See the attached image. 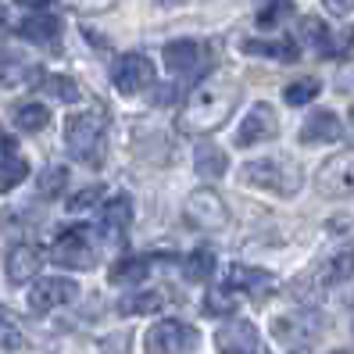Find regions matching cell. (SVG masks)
Segmentation results:
<instances>
[{
  "label": "cell",
  "mask_w": 354,
  "mask_h": 354,
  "mask_svg": "<svg viewBox=\"0 0 354 354\" xmlns=\"http://www.w3.org/2000/svg\"><path fill=\"white\" fill-rule=\"evenodd\" d=\"M240 100V86L229 75L215 72V75H204L194 93L186 97L183 111H179V129L186 136H204V133H215L222 122L233 115Z\"/></svg>",
  "instance_id": "obj_1"
},
{
  "label": "cell",
  "mask_w": 354,
  "mask_h": 354,
  "mask_svg": "<svg viewBox=\"0 0 354 354\" xmlns=\"http://www.w3.org/2000/svg\"><path fill=\"white\" fill-rule=\"evenodd\" d=\"M104 133H108V122L100 111H75L65 118V147L82 165L104 161Z\"/></svg>",
  "instance_id": "obj_2"
},
{
  "label": "cell",
  "mask_w": 354,
  "mask_h": 354,
  "mask_svg": "<svg viewBox=\"0 0 354 354\" xmlns=\"http://www.w3.org/2000/svg\"><path fill=\"white\" fill-rule=\"evenodd\" d=\"M243 183L261 186V190H272V194H297L301 190V169L290 158H258V161H247L240 169Z\"/></svg>",
  "instance_id": "obj_3"
},
{
  "label": "cell",
  "mask_w": 354,
  "mask_h": 354,
  "mask_svg": "<svg viewBox=\"0 0 354 354\" xmlns=\"http://www.w3.org/2000/svg\"><path fill=\"white\" fill-rule=\"evenodd\" d=\"M143 344H147V354H194L201 333L183 319H161L147 329Z\"/></svg>",
  "instance_id": "obj_4"
},
{
  "label": "cell",
  "mask_w": 354,
  "mask_h": 354,
  "mask_svg": "<svg viewBox=\"0 0 354 354\" xmlns=\"http://www.w3.org/2000/svg\"><path fill=\"white\" fill-rule=\"evenodd\" d=\"M97 247L86 225H72L65 229L57 240H54V261L65 265V268H93L97 261Z\"/></svg>",
  "instance_id": "obj_5"
},
{
  "label": "cell",
  "mask_w": 354,
  "mask_h": 354,
  "mask_svg": "<svg viewBox=\"0 0 354 354\" xmlns=\"http://www.w3.org/2000/svg\"><path fill=\"white\" fill-rule=\"evenodd\" d=\"M183 215L190 225L204 229V233H212V229H225L229 222V207L222 204V197L215 190H194L183 204Z\"/></svg>",
  "instance_id": "obj_6"
},
{
  "label": "cell",
  "mask_w": 354,
  "mask_h": 354,
  "mask_svg": "<svg viewBox=\"0 0 354 354\" xmlns=\"http://www.w3.org/2000/svg\"><path fill=\"white\" fill-rule=\"evenodd\" d=\"M79 297V286L68 276H47V279H36L29 290V308L36 315H47V311L61 308V304H72Z\"/></svg>",
  "instance_id": "obj_7"
},
{
  "label": "cell",
  "mask_w": 354,
  "mask_h": 354,
  "mask_svg": "<svg viewBox=\"0 0 354 354\" xmlns=\"http://www.w3.org/2000/svg\"><path fill=\"white\" fill-rule=\"evenodd\" d=\"M315 186H319L322 197H347V194H354V151L333 154L319 169Z\"/></svg>",
  "instance_id": "obj_8"
},
{
  "label": "cell",
  "mask_w": 354,
  "mask_h": 354,
  "mask_svg": "<svg viewBox=\"0 0 354 354\" xmlns=\"http://www.w3.org/2000/svg\"><path fill=\"white\" fill-rule=\"evenodd\" d=\"M111 82H115V90L126 93V97L147 90L151 82H154L151 57H143V54H122V57L115 61V68H111Z\"/></svg>",
  "instance_id": "obj_9"
},
{
  "label": "cell",
  "mask_w": 354,
  "mask_h": 354,
  "mask_svg": "<svg viewBox=\"0 0 354 354\" xmlns=\"http://www.w3.org/2000/svg\"><path fill=\"white\" fill-rule=\"evenodd\" d=\"M276 133H279V118L272 111V104H254L236 129V147H254V143L272 140Z\"/></svg>",
  "instance_id": "obj_10"
},
{
  "label": "cell",
  "mask_w": 354,
  "mask_h": 354,
  "mask_svg": "<svg viewBox=\"0 0 354 354\" xmlns=\"http://www.w3.org/2000/svg\"><path fill=\"white\" fill-rule=\"evenodd\" d=\"M215 347L218 354H261V337H258L254 322L233 319L215 333Z\"/></svg>",
  "instance_id": "obj_11"
},
{
  "label": "cell",
  "mask_w": 354,
  "mask_h": 354,
  "mask_svg": "<svg viewBox=\"0 0 354 354\" xmlns=\"http://www.w3.org/2000/svg\"><path fill=\"white\" fill-rule=\"evenodd\" d=\"M319 333H322V319L311 315V311H304V315H279L272 322V337L290 347H308L311 340H319Z\"/></svg>",
  "instance_id": "obj_12"
},
{
  "label": "cell",
  "mask_w": 354,
  "mask_h": 354,
  "mask_svg": "<svg viewBox=\"0 0 354 354\" xmlns=\"http://www.w3.org/2000/svg\"><path fill=\"white\" fill-rule=\"evenodd\" d=\"M204 57H207V47L201 39H176V44L165 47V65H169L172 75H201Z\"/></svg>",
  "instance_id": "obj_13"
},
{
  "label": "cell",
  "mask_w": 354,
  "mask_h": 354,
  "mask_svg": "<svg viewBox=\"0 0 354 354\" xmlns=\"http://www.w3.org/2000/svg\"><path fill=\"white\" fill-rule=\"evenodd\" d=\"M39 265H44V254H39V247L32 243H15L11 251H8V261H4V272L15 286H26L36 279L39 272Z\"/></svg>",
  "instance_id": "obj_14"
},
{
  "label": "cell",
  "mask_w": 354,
  "mask_h": 354,
  "mask_svg": "<svg viewBox=\"0 0 354 354\" xmlns=\"http://www.w3.org/2000/svg\"><path fill=\"white\" fill-rule=\"evenodd\" d=\"M344 136V126L333 111H311L301 126V143H337Z\"/></svg>",
  "instance_id": "obj_15"
},
{
  "label": "cell",
  "mask_w": 354,
  "mask_h": 354,
  "mask_svg": "<svg viewBox=\"0 0 354 354\" xmlns=\"http://www.w3.org/2000/svg\"><path fill=\"white\" fill-rule=\"evenodd\" d=\"M225 279H229V290H247V294H254V297L268 294V290H272V283H276L268 272H261V268H251V265H233Z\"/></svg>",
  "instance_id": "obj_16"
},
{
  "label": "cell",
  "mask_w": 354,
  "mask_h": 354,
  "mask_svg": "<svg viewBox=\"0 0 354 354\" xmlns=\"http://www.w3.org/2000/svg\"><path fill=\"white\" fill-rule=\"evenodd\" d=\"M100 222H104V229H108L111 236H122L129 229V222H133V197L129 194H115L108 204L100 207Z\"/></svg>",
  "instance_id": "obj_17"
},
{
  "label": "cell",
  "mask_w": 354,
  "mask_h": 354,
  "mask_svg": "<svg viewBox=\"0 0 354 354\" xmlns=\"http://www.w3.org/2000/svg\"><path fill=\"white\" fill-rule=\"evenodd\" d=\"M18 36L22 39H32V44H54L61 36V18L39 11V15H29L22 26H18Z\"/></svg>",
  "instance_id": "obj_18"
},
{
  "label": "cell",
  "mask_w": 354,
  "mask_h": 354,
  "mask_svg": "<svg viewBox=\"0 0 354 354\" xmlns=\"http://www.w3.org/2000/svg\"><path fill=\"white\" fill-rule=\"evenodd\" d=\"M243 50L258 54V57H276V61H297L301 57V44H294V39H247Z\"/></svg>",
  "instance_id": "obj_19"
},
{
  "label": "cell",
  "mask_w": 354,
  "mask_h": 354,
  "mask_svg": "<svg viewBox=\"0 0 354 354\" xmlns=\"http://www.w3.org/2000/svg\"><path fill=\"white\" fill-rule=\"evenodd\" d=\"M147 276H151V258H122L108 272V279L118 286H140Z\"/></svg>",
  "instance_id": "obj_20"
},
{
  "label": "cell",
  "mask_w": 354,
  "mask_h": 354,
  "mask_svg": "<svg viewBox=\"0 0 354 354\" xmlns=\"http://www.w3.org/2000/svg\"><path fill=\"white\" fill-rule=\"evenodd\" d=\"M194 165H197V176L204 179H222L225 169H229V158L222 147H215V143H201L197 154H194Z\"/></svg>",
  "instance_id": "obj_21"
},
{
  "label": "cell",
  "mask_w": 354,
  "mask_h": 354,
  "mask_svg": "<svg viewBox=\"0 0 354 354\" xmlns=\"http://www.w3.org/2000/svg\"><path fill=\"white\" fill-rule=\"evenodd\" d=\"M161 304H165V297L158 290H129L118 301V311L122 315H154V311H161Z\"/></svg>",
  "instance_id": "obj_22"
},
{
  "label": "cell",
  "mask_w": 354,
  "mask_h": 354,
  "mask_svg": "<svg viewBox=\"0 0 354 354\" xmlns=\"http://www.w3.org/2000/svg\"><path fill=\"white\" fill-rule=\"evenodd\" d=\"M236 308H240V294H233L229 286H212L204 294V311L212 319H233Z\"/></svg>",
  "instance_id": "obj_23"
},
{
  "label": "cell",
  "mask_w": 354,
  "mask_h": 354,
  "mask_svg": "<svg viewBox=\"0 0 354 354\" xmlns=\"http://www.w3.org/2000/svg\"><path fill=\"white\" fill-rule=\"evenodd\" d=\"M47 122H50V111L39 100H26L15 108V126L22 133H39V129H47Z\"/></svg>",
  "instance_id": "obj_24"
},
{
  "label": "cell",
  "mask_w": 354,
  "mask_h": 354,
  "mask_svg": "<svg viewBox=\"0 0 354 354\" xmlns=\"http://www.w3.org/2000/svg\"><path fill=\"white\" fill-rule=\"evenodd\" d=\"M351 272H354V254H337V258L322 261V268L315 272V283L319 286H340L351 279Z\"/></svg>",
  "instance_id": "obj_25"
},
{
  "label": "cell",
  "mask_w": 354,
  "mask_h": 354,
  "mask_svg": "<svg viewBox=\"0 0 354 354\" xmlns=\"http://www.w3.org/2000/svg\"><path fill=\"white\" fill-rule=\"evenodd\" d=\"M212 272H215V251H212V247H197V251L186 254V261H183V276L190 279V283H204Z\"/></svg>",
  "instance_id": "obj_26"
},
{
  "label": "cell",
  "mask_w": 354,
  "mask_h": 354,
  "mask_svg": "<svg viewBox=\"0 0 354 354\" xmlns=\"http://www.w3.org/2000/svg\"><path fill=\"white\" fill-rule=\"evenodd\" d=\"M322 93V82L319 79H297V82H290V86L283 90V100L290 104V108H301V104H311V100H315Z\"/></svg>",
  "instance_id": "obj_27"
},
{
  "label": "cell",
  "mask_w": 354,
  "mask_h": 354,
  "mask_svg": "<svg viewBox=\"0 0 354 354\" xmlns=\"http://www.w3.org/2000/svg\"><path fill=\"white\" fill-rule=\"evenodd\" d=\"M26 176H29V165H26L22 154H15V158H8V161H0V194L15 190V186H22Z\"/></svg>",
  "instance_id": "obj_28"
},
{
  "label": "cell",
  "mask_w": 354,
  "mask_h": 354,
  "mask_svg": "<svg viewBox=\"0 0 354 354\" xmlns=\"http://www.w3.org/2000/svg\"><path fill=\"white\" fill-rule=\"evenodd\" d=\"M39 86H44L54 100H61V104H75V100L82 97L72 75H44V82H39Z\"/></svg>",
  "instance_id": "obj_29"
},
{
  "label": "cell",
  "mask_w": 354,
  "mask_h": 354,
  "mask_svg": "<svg viewBox=\"0 0 354 354\" xmlns=\"http://www.w3.org/2000/svg\"><path fill=\"white\" fill-rule=\"evenodd\" d=\"M22 326L15 322V315L8 308H0V354H15L18 347H22Z\"/></svg>",
  "instance_id": "obj_30"
},
{
  "label": "cell",
  "mask_w": 354,
  "mask_h": 354,
  "mask_svg": "<svg viewBox=\"0 0 354 354\" xmlns=\"http://www.w3.org/2000/svg\"><path fill=\"white\" fill-rule=\"evenodd\" d=\"M301 39L311 44L315 50H322V54H333V36H329V29L319 22V18H304L301 22Z\"/></svg>",
  "instance_id": "obj_31"
},
{
  "label": "cell",
  "mask_w": 354,
  "mask_h": 354,
  "mask_svg": "<svg viewBox=\"0 0 354 354\" xmlns=\"http://www.w3.org/2000/svg\"><path fill=\"white\" fill-rule=\"evenodd\" d=\"M65 183H68V169H61V165H50V169H44V176L36 179L39 186V197H61V190H65Z\"/></svg>",
  "instance_id": "obj_32"
},
{
  "label": "cell",
  "mask_w": 354,
  "mask_h": 354,
  "mask_svg": "<svg viewBox=\"0 0 354 354\" xmlns=\"http://www.w3.org/2000/svg\"><path fill=\"white\" fill-rule=\"evenodd\" d=\"M286 15H290V0H272V4H265V8L258 11V26H261V29H272V26L283 22Z\"/></svg>",
  "instance_id": "obj_33"
},
{
  "label": "cell",
  "mask_w": 354,
  "mask_h": 354,
  "mask_svg": "<svg viewBox=\"0 0 354 354\" xmlns=\"http://www.w3.org/2000/svg\"><path fill=\"white\" fill-rule=\"evenodd\" d=\"M129 344H133V333L122 329V333H108V337H100V354H129Z\"/></svg>",
  "instance_id": "obj_34"
},
{
  "label": "cell",
  "mask_w": 354,
  "mask_h": 354,
  "mask_svg": "<svg viewBox=\"0 0 354 354\" xmlns=\"http://www.w3.org/2000/svg\"><path fill=\"white\" fill-rule=\"evenodd\" d=\"M100 197H104V186H97V183H93V186H86V190H79V194L68 201V212H86V207H93Z\"/></svg>",
  "instance_id": "obj_35"
},
{
  "label": "cell",
  "mask_w": 354,
  "mask_h": 354,
  "mask_svg": "<svg viewBox=\"0 0 354 354\" xmlns=\"http://www.w3.org/2000/svg\"><path fill=\"white\" fill-rule=\"evenodd\" d=\"M15 154H18V143H15V136L0 129V161H8V158H15Z\"/></svg>",
  "instance_id": "obj_36"
},
{
  "label": "cell",
  "mask_w": 354,
  "mask_h": 354,
  "mask_svg": "<svg viewBox=\"0 0 354 354\" xmlns=\"http://www.w3.org/2000/svg\"><path fill=\"white\" fill-rule=\"evenodd\" d=\"M329 15H351L354 11V0H322Z\"/></svg>",
  "instance_id": "obj_37"
},
{
  "label": "cell",
  "mask_w": 354,
  "mask_h": 354,
  "mask_svg": "<svg viewBox=\"0 0 354 354\" xmlns=\"http://www.w3.org/2000/svg\"><path fill=\"white\" fill-rule=\"evenodd\" d=\"M18 4L29 8L32 15H39V11H47V8H50V0H18Z\"/></svg>",
  "instance_id": "obj_38"
},
{
  "label": "cell",
  "mask_w": 354,
  "mask_h": 354,
  "mask_svg": "<svg viewBox=\"0 0 354 354\" xmlns=\"http://www.w3.org/2000/svg\"><path fill=\"white\" fill-rule=\"evenodd\" d=\"M161 4H183V0H161Z\"/></svg>",
  "instance_id": "obj_39"
},
{
  "label": "cell",
  "mask_w": 354,
  "mask_h": 354,
  "mask_svg": "<svg viewBox=\"0 0 354 354\" xmlns=\"http://www.w3.org/2000/svg\"><path fill=\"white\" fill-rule=\"evenodd\" d=\"M333 354H351V351H333Z\"/></svg>",
  "instance_id": "obj_40"
},
{
  "label": "cell",
  "mask_w": 354,
  "mask_h": 354,
  "mask_svg": "<svg viewBox=\"0 0 354 354\" xmlns=\"http://www.w3.org/2000/svg\"><path fill=\"white\" fill-rule=\"evenodd\" d=\"M0 22H4V11H0Z\"/></svg>",
  "instance_id": "obj_41"
}]
</instances>
